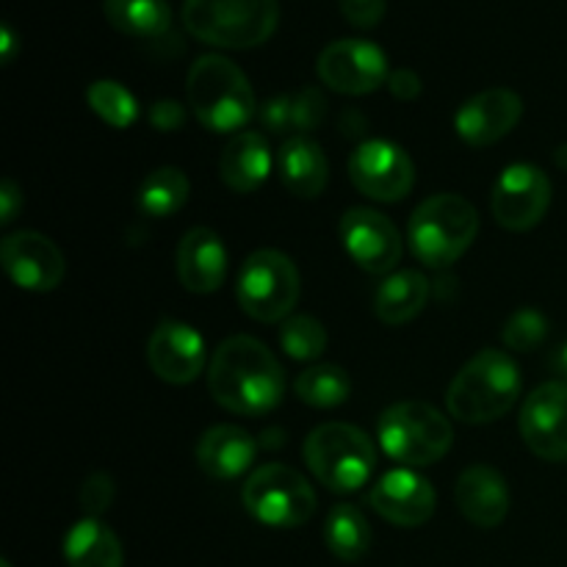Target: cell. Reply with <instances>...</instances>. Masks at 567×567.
<instances>
[{"instance_id":"7402d4cb","label":"cell","mask_w":567,"mask_h":567,"mask_svg":"<svg viewBox=\"0 0 567 567\" xmlns=\"http://www.w3.org/2000/svg\"><path fill=\"white\" fill-rule=\"evenodd\" d=\"M271 150L264 133L241 131L227 142L219 158V177L230 192L252 194L269 181Z\"/></svg>"},{"instance_id":"8992f818","label":"cell","mask_w":567,"mask_h":567,"mask_svg":"<svg viewBox=\"0 0 567 567\" xmlns=\"http://www.w3.org/2000/svg\"><path fill=\"white\" fill-rule=\"evenodd\" d=\"M310 474L332 493H354L374 476L377 452L363 430L341 421L316 426L302 449Z\"/></svg>"},{"instance_id":"d6986e66","label":"cell","mask_w":567,"mask_h":567,"mask_svg":"<svg viewBox=\"0 0 567 567\" xmlns=\"http://www.w3.org/2000/svg\"><path fill=\"white\" fill-rule=\"evenodd\" d=\"M177 280L192 293L219 291L227 275L225 241L210 227H192L175 252Z\"/></svg>"},{"instance_id":"277c9868","label":"cell","mask_w":567,"mask_h":567,"mask_svg":"<svg viewBox=\"0 0 567 567\" xmlns=\"http://www.w3.org/2000/svg\"><path fill=\"white\" fill-rule=\"evenodd\" d=\"M277 22V0H183L186 31L214 48H258L275 37Z\"/></svg>"},{"instance_id":"83f0119b","label":"cell","mask_w":567,"mask_h":567,"mask_svg":"<svg viewBox=\"0 0 567 567\" xmlns=\"http://www.w3.org/2000/svg\"><path fill=\"white\" fill-rule=\"evenodd\" d=\"M371 524L352 504H338L330 509L324 524V543L332 557L341 563H360L371 551Z\"/></svg>"},{"instance_id":"52a82bcc","label":"cell","mask_w":567,"mask_h":567,"mask_svg":"<svg viewBox=\"0 0 567 567\" xmlns=\"http://www.w3.org/2000/svg\"><path fill=\"white\" fill-rule=\"evenodd\" d=\"M377 437L385 454L408 468H426L452 449L454 430L437 408L426 402H396L380 415Z\"/></svg>"},{"instance_id":"ac0fdd59","label":"cell","mask_w":567,"mask_h":567,"mask_svg":"<svg viewBox=\"0 0 567 567\" xmlns=\"http://www.w3.org/2000/svg\"><path fill=\"white\" fill-rule=\"evenodd\" d=\"M147 363L158 380L188 385L205 369L203 336L183 321H161L147 341Z\"/></svg>"},{"instance_id":"30bf717a","label":"cell","mask_w":567,"mask_h":567,"mask_svg":"<svg viewBox=\"0 0 567 567\" xmlns=\"http://www.w3.org/2000/svg\"><path fill=\"white\" fill-rule=\"evenodd\" d=\"M316 72L327 89L349 97L377 92L391 78L385 50L369 39H338L327 44L316 61Z\"/></svg>"},{"instance_id":"5b68a950","label":"cell","mask_w":567,"mask_h":567,"mask_svg":"<svg viewBox=\"0 0 567 567\" xmlns=\"http://www.w3.org/2000/svg\"><path fill=\"white\" fill-rule=\"evenodd\" d=\"M480 214L460 194H435L413 210L408 241L415 258L430 269H446L476 241Z\"/></svg>"},{"instance_id":"7a4b0ae2","label":"cell","mask_w":567,"mask_h":567,"mask_svg":"<svg viewBox=\"0 0 567 567\" xmlns=\"http://www.w3.org/2000/svg\"><path fill=\"white\" fill-rule=\"evenodd\" d=\"M520 369L502 349H482L476 352L446 393L449 413L463 424H491L504 419L520 396Z\"/></svg>"},{"instance_id":"ab89813d","label":"cell","mask_w":567,"mask_h":567,"mask_svg":"<svg viewBox=\"0 0 567 567\" xmlns=\"http://www.w3.org/2000/svg\"><path fill=\"white\" fill-rule=\"evenodd\" d=\"M554 369H557L559 374L565 377V382H567V343H563V347H559L557 358H554Z\"/></svg>"},{"instance_id":"f546056e","label":"cell","mask_w":567,"mask_h":567,"mask_svg":"<svg viewBox=\"0 0 567 567\" xmlns=\"http://www.w3.org/2000/svg\"><path fill=\"white\" fill-rule=\"evenodd\" d=\"M293 393H297L299 402L310 404V408L330 410L347 402L349 393H352V380L341 365H310L293 380Z\"/></svg>"},{"instance_id":"f1b7e54d","label":"cell","mask_w":567,"mask_h":567,"mask_svg":"<svg viewBox=\"0 0 567 567\" xmlns=\"http://www.w3.org/2000/svg\"><path fill=\"white\" fill-rule=\"evenodd\" d=\"M192 194V183H188L186 172L177 166H161V169L150 172L142 181L136 194L138 210L150 219H166L183 210Z\"/></svg>"},{"instance_id":"7c38bea8","label":"cell","mask_w":567,"mask_h":567,"mask_svg":"<svg viewBox=\"0 0 567 567\" xmlns=\"http://www.w3.org/2000/svg\"><path fill=\"white\" fill-rule=\"evenodd\" d=\"M349 181L363 197L377 203H399L413 192L415 166L404 147L388 138H371L349 158Z\"/></svg>"},{"instance_id":"8d00e7d4","label":"cell","mask_w":567,"mask_h":567,"mask_svg":"<svg viewBox=\"0 0 567 567\" xmlns=\"http://www.w3.org/2000/svg\"><path fill=\"white\" fill-rule=\"evenodd\" d=\"M388 89H391V94L396 100H415L421 94V89H424V83H421V78L415 75L413 70H393L391 78H388Z\"/></svg>"},{"instance_id":"74e56055","label":"cell","mask_w":567,"mask_h":567,"mask_svg":"<svg viewBox=\"0 0 567 567\" xmlns=\"http://www.w3.org/2000/svg\"><path fill=\"white\" fill-rule=\"evenodd\" d=\"M22 210V188L17 186L11 177H6L3 186H0V225H11L17 219V214Z\"/></svg>"},{"instance_id":"d4e9b609","label":"cell","mask_w":567,"mask_h":567,"mask_svg":"<svg viewBox=\"0 0 567 567\" xmlns=\"http://www.w3.org/2000/svg\"><path fill=\"white\" fill-rule=\"evenodd\" d=\"M327 114V100L319 89L308 86L293 94H277L260 109V122L271 133H293V136H308L310 131L321 125Z\"/></svg>"},{"instance_id":"4fadbf2b","label":"cell","mask_w":567,"mask_h":567,"mask_svg":"<svg viewBox=\"0 0 567 567\" xmlns=\"http://www.w3.org/2000/svg\"><path fill=\"white\" fill-rule=\"evenodd\" d=\"M518 430L535 457L567 463V382L535 388L520 408Z\"/></svg>"},{"instance_id":"f35d334b","label":"cell","mask_w":567,"mask_h":567,"mask_svg":"<svg viewBox=\"0 0 567 567\" xmlns=\"http://www.w3.org/2000/svg\"><path fill=\"white\" fill-rule=\"evenodd\" d=\"M14 50H17L14 28L3 25V31H0V53H3V64H11V59H14Z\"/></svg>"},{"instance_id":"cb8c5ba5","label":"cell","mask_w":567,"mask_h":567,"mask_svg":"<svg viewBox=\"0 0 567 567\" xmlns=\"http://www.w3.org/2000/svg\"><path fill=\"white\" fill-rule=\"evenodd\" d=\"M430 302V280L415 269L393 271L374 297V313L382 324H408Z\"/></svg>"},{"instance_id":"4dcf8cb0","label":"cell","mask_w":567,"mask_h":567,"mask_svg":"<svg viewBox=\"0 0 567 567\" xmlns=\"http://www.w3.org/2000/svg\"><path fill=\"white\" fill-rule=\"evenodd\" d=\"M86 103L105 125L116 127V131L131 127L138 116V100L120 81H94L86 89Z\"/></svg>"},{"instance_id":"9a60e30c","label":"cell","mask_w":567,"mask_h":567,"mask_svg":"<svg viewBox=\"0 0 567 567\" xmlns=\"http://www.w3.org/2000/svg\"><path fill=\"white\" fill-rule=\"evenodd\" d=\"M0 264L9 280L22 291H55L66 275V260L61 249L48 236L33 230L6 236L0 247Z\"/></svg>"},{"instance_id":"3957f363","label":"cell","mask_w":567,"mask_h":567,"mask_svg":"<svg viewBox=\"0 0 567 567\" xmlns=\"http://www.w3.org/2000/svg\"><path fill=\"white\" fill-rule=\"evenodd\" d=\"M188 109L214 133H236L255 116V92L236 61L219 53L199 55L186 78Z\"/></svg>"},{"instance_id":"6da1fadb","label":"cell","mask_w":567,"mask_h":567,"mask_svg":"<svg viewBox=\"0 0 567 567\" xmlns=\"http://www.w3.org/2000/svg\"><path fill=\"white\" fill-rule=\"evenodd\" d=\"M208 391L227 413L260 419L286 396V371L258 338L233 336L210 358Z\"/></svg>"},{"instance_id":"ba28073f","label":"cell","mask_w":567,"mask_h":567,"mask_svg":"<svg viewBox=\"0 0 567 567\" xmlns=\"http://www.w3.org/2000/svg\"><path fill=\"white\" fill-rule=\"evenodd\" d=\"M244 507L258 524L271 529H297L316 513V493L297 468L266 463L244 482Z\"/></svg>"},{"instance_id":"603a6c76","label":"cell","mask_w":567,"mask_h":567,"mask_svg":"<svg viewBox=\"0 0 567 567\" xmlns=\"http://www.w3.org/2000/svg\"><path fill=\"white\" fill-rule=\"evenodd\" d=\"M277 172H280L282 186L299 199L321 197L330 183V164H327L324 150L308 136H291L282 142L277 153Z\"/></svg>"},{"instance_id":"2e32d148","label":"cell","mask_w":567,"mask_h":567,"mask_svg":"<svg viewBox=\"0 0 567 567\" xmlns=\"http://www.w3.org/2000/svg\"><path fill=\"white\" fill-rule=\"evenodd\" d=\"M524 116V100L513 89H485L460 105L454 131L468 147H491L515 131Z\"/></svg>"},{"instance_id":"d6a6232c","label":"cell","mask_w":567,"mask_h":567,"mask_svg":"<svg viewBox=\"0 0 567 567\" xmlns=\"http://www.w3.org/2000/svg\"><path fill=\"white\" fill-rule=\"evenodd\" d=\"M548 336V319L537 308H520L509 316V321L504 324V343H507L513 352H532V349L540 347Z\"/></svg>"},{"instance_id":"44dd1931","label":"cell","mask_w":567,"mask_h":567,"mask_svg":"<svg viewBox=\"0 0 567 567\" xmlns=\"http://www.w3.org/2000/svg\"><path fill=\"white\" fill-rule=\"evenodd\" d=\"M255 454H258L255 437L236 424L210 426L194 449L199 471L219 482H230L247 474L255 463Z\"/></svg>"},{"instance_id":"ffe728a7","label":"cell","mask_w":567,"mask_h":567,"mask_svg":"<svg viewBox=\"0 0 567 567\" xmlns=\"http://www.w3.org/2000/svg\"><path fill=\"white\" fill-rule=\"evenodd\" d=\"M454 498L468 524L480 529H496L509 515L507 480L493 465L476 463L460 474Z\"/></svg>"},{"instance_id":"8fae6325","label":"cell","mask_w":567,"mask_h":567,"mask_svg":"<svg viewBox=\"0 0 567 567\" xmlns=\"http://www.w3.org/2000/svg\"><path fill=\"white\" fill-rule=\"evenodd\" d=\"M554 186L535 164H513L498 175L491 194L493 219L513 233H526L546 219Z\"/></svg>"},{"instance_id":"1f68e13d","label":"cell","mask_w":567,"mask_h":567,"mask_svg":"<svg viewBox=\"0 0 567 567\" xmlns=\"http://www.w3.org/2000/svg\"><path fill=\"white\" fill-rule=\"evenodd\" d=\"M282 352L299 363L319 360L327 352V330L313 316H288L280 324Z\"/></svg>"},{"instance_id":"836d02e7","label":"cell","mask_w":567,"mask_h":567,"mask_svg":"<svg viewBox=\"0 0 567 567\" xmlns=\"http://www.w3.org/2000/svg\"><path fill=\"white\" fill-rule=\"evenodd\" d=\"M78 498H81V507L86 513V518H100L111 507V502H114V480L109 474H103V471L89 474L86 482L81 485V496Z\"/></svg>"},{"instance_id":"d590c367","label":"cell","mask_w":567,"mask_h":567,"mask_svg":"<svg viewBox=\"0 0 567 567\" xmlns=\"http://www.w3.org/2000/svg\"><path fill=\"white\" fill-rule=\"evenodd\" d=\"M150 122L161 133H172L177 127H183V122H186V109L177 100H158V103L150 105Z\"/></svg>"},{"instance_id":"e575fe53","label":"cell","mask_w":567,"mask_h":567,"mask_svg":"<svg viewBox=\"0 0 567 567\" xmlns=\"http://www.w3.org/2000/svg\"><path fill=\"white\" fill-rule=\"evenodd\" d=\"M341 6V14L347 17V22H352L354 28H377L385 17L388 0H338Z\"/></svg>"},{"instance_id":"60d3db41","label":"cell","mask_w":567,"mask_h":567,"mask_svg":"<svg viewBox=\"0 0 567 567\" xmlns=\"http://www.w3.org/2000/svg\"><path fill=\"white\" fill-rule=\"evenodd\" d=\"M0 567H11V563H9V559H3V563H0Z\"/></svg>"},{"instance_id":"4316f807","label":"cell","mask_w":567,"mask_h":567,"mask_svg":"<svg viewBox=\"0 0 567 567\" xmlns=\"http://www.w3.org/2000/svg\"><path fill=\"white\" fill-rule=\"evenodd\" d=\"M103 14L114 31L136 39H161L172 28L166 0H103Z\"/></svg>"},{"instance_id":"e0dca14e","label":"cell","mask_w":567,"mask_h":567,"mask_svg":"<svg viewBox=\"0 0 567 567\" xmlns=\"http://www.w3.org/2000/svg\"><path fill=\"white\" fill-rule=\"evenodd\" d=\"M369 502L380 518L388 524L402 526V529H415L426 524L435 513V487L430 480L410 468L388 471L385 476L374 482L369 493Z\"/></svg>"},{"instance_id":"484cf974","label":"cell","mask_w":567,"mask_h":567,"mask_svg":"<svg viewBox=\"0 0 567 567\" xmlns=\"http://www.w3.org/2000/svg\"><path fill=\"white\" fill-rule=\"evenodd\" d=\"M64 559L70 567H122L120 537L100 518H81L64 535Z\"/></svg>"},{"instance_id":"9c48e42d","label":"cell","mask_w":567,"mask_h":567,"mask_svg":"<svg viewBox=\"0 0 567 567\" xmlns=\"http://www.w3.org/2000/svg\"><path fill=\"white\" fill-rule=\"evenodd\" d=\"M299 271L288 255L277 249H258L238 271L236 297L244 313L264 324H277L291 316L299 299Z\"/></svg>"},{"instance_id":"5bb4252c","label":"cell","mask_w":567,"mask_h":567,"mask_svg":"<svg viewBox=\"0 0 567 567\" xmlns=\"http://www.w3.org/2000/svg\"><path fill=\"white\" fill-rule=\"evenodd\" d=\"M338 230L349 258L369 275H388L402 260V236L380 210L349 208Z\"/></svg>"}]
</instances>
